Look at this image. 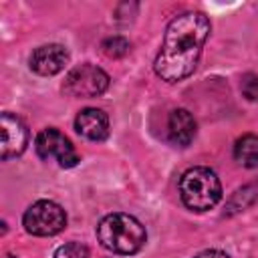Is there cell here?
Listing matches in <instances>:
<instances>
[{"instance_id":"2","label":"cell","mask_w":258,"mask_h":258,"mask_svg":"<svg viewBox=\"0 0 258 258\" xmlns=\"http://www.w3.org/2000/svg\"><path fill=\"white\" fill-rule=\"evenodd\" d=\"M97 240L101 246L113 254H135L145 246L147 234L143 224L129 214H109L97 226Z\"/></svg>"},{"instance_id":"3","label":"cell","mask_w":258,"mask_h":258,"mask_svg":"<svg viewBox=\"0 0 258 258\" xmlns=\"http://www.w3.org/2000/svg\"><path fill=\"white\" fill-rule=\"evenodd\" d=\"M179 196L185 208L208 212L222 200V183L210 167H191L179 179Z\"/></svg>"},{"instance_id":"15","label":"cell","mask_w":258,"mask_h":258,"mask_svg":"<svg viewBox=\"0 0 258 258\" xmlns=\"http://www.w3.org/2000/svg\"><path fill=\"white\" fill-rule=\"evenodd\" d=\"M194 258H230V256L226 252H222V250H206V252H200Z\"/></svg>"},{"instance_id":"10","label":"cell","mask_w":258,"mask_h":258,"mask_svg":"<svg viewBox=\"0 0 258 258\" xmlns=\"http://www.w3.org/2000/svg\"><path fill=\"white\" fill-rule=\"evenodd\" d=\"M167 135H169L171 143H175L179 147L189 145L196 137V119L191 117V113L185 109L171 111L169 119H167Z\"/></svg>"},{"instance_id":"6","label":"cell","mask_w":258,"mask_h":258,"mask_svg":"<svg viewBox=\"0 0 258 258\" xmlns=\"http://www.w3.org/2000/svg\"><path fill=\"white\" fill-rule=\"evenodd\" d=\"M36 155L44 161L56 159L60 167H75L79 163V155L69 137H64L58 129H44L34 139Z\"/></svg>"},{"instance_id":"13","label":"cell","mask_w":258,"mask_h":258,"mask_svg":"<svg viewBox=\"0 0 258 258\" xmlns=\"http://www.w3.org/2000/svg\"><path fill=\"white\" fill-rule=\"evenodd\" d=\"M54 258H89V248L81 242H67L54 250Z\"/></svg>"},{"instance_id":"14","label":"cell","mask_w":258,"mask_h":258,"mask_svg":"<svg viewBox=\"0 0 258 258\" xmlns=\"http://www.w3.org/2000/svg\"><path fill=\"white\" fill-rule=\"evenodd\" d=\"M242 91L250 101H258V77L256 75H248L242 81Z\"/></svg>"},{"instance_id":"8","label":"cell","mask_w":258,"mask_h":258,"mask_svg":"<svg viewBox=\"0 0 258 258\" xmlns=\"http://www.w3.org/2000/svg\"><path fill=\"white\" fill-rule=\"evenodd\" d=\"M69 62V50L62 44H42L30 54V69L36 75L52 77Z\"/></svg>"},{"instance_id":"11","label":"cell","mask_w":258,"mask_h":258,"mask_svg":"<svg viewBox=\"0 0 258 258\" xmlns=\"http://www.w3.org/2000/svg\"><path fill=\"white\" fill-rule=\"evenodd\" d=\"M234 159L244 167H256L258 165V137L252 133L242 135L234 145Z\"/></svg>"},{"instance_id":"4","label":"cell","mask_w":258,"mask_h":258,"mask_svg":"<svg viewBox=\"0 0 258 258\" xmlns=\"http://www.w3.org/2000/svg\"><path fill=\"white\" fill-rule=\"evenodd\" d=\"M22 226L32 236H54L64 230L67 214L56 202L40 200L24 212Z\"/></svg>"},{"instance_id":"5","label":"cell","mask_w":258,"mask_h":258,"mask_svg":"<svg viewBox=\"0 0 258 258\" xmlns=\"http://www.w3.org/2000/svg\"><path fill=\"white\" fill-rule=\"evenodd\" d=\"M109 87V75L95 64H79L69 71L62 83V91L75 99H91L105 93Z\"/></svg>"},{"instance_id":"9","label":"cell","mask_w":258,"mask_h":258,"mask_svg":"<svg viewBox=\"0 0 258 258\" xmlns=\"http://www.w3.org/2000/svg\"><path fill=\"white\" fill-rule=\"evenodd\" d=\"M75 129L91 141H103L109 135V117L101 109H83L75 119Z\"/></svg>"},{"instance_id":"16","label":"cell","mask_w":258,"mask_h":258,"mask_svg":"<svg viewBox=\"0 0 258 258\" xmlns=\"http://www.w3.org/2000/svg\"><path fill=\"white\" fill-rule=\"evenodd\" d=\"M6 258H14V256H6Z\"/></svg>"},{"instance_id":"1","label":"cell","mask_w":258,"mask_h":258,"mask_svg":"<svg viewBox=\"0 0 258 258\" xmlns=\"http://www.w3.org/2000/svg\"><path fill=\"white\" fill-rule=\"evenodd\" d=\"M210 34V20L202 12H183L175 16L163 34L161 48L155 56L153 69L165 83H179L187 79L202 54Z\"/></svg>"},{"instance_id":"7","label":"cell","mask_w":258,"mask_h":258,"mask_svg":"<svg viewBox=\"0 0 258 258\" xmlns=\"http://www.w3.org/2000/svg\"><path fill=\"white\" fill-rule=\"evenodd\" d=\"M28 145V129L24 121L12 113L0 115V157L8 161L20 155Z\"/></svg>"},{"instance_id":"12","label":"cell","mask_w":258,"mask_h":258,"mask_svg":"<svg viewBox=\"0 0 258 258\" xmlns=\"http://www.w3.org/2000/svg\"><path fill=\"white\" fill-rule=\"evenodd\" d=\"M101 48L109 58H119L129 52V40H125L123 36H111V38L103 40Z\"/></svg>"}]
</instances>
